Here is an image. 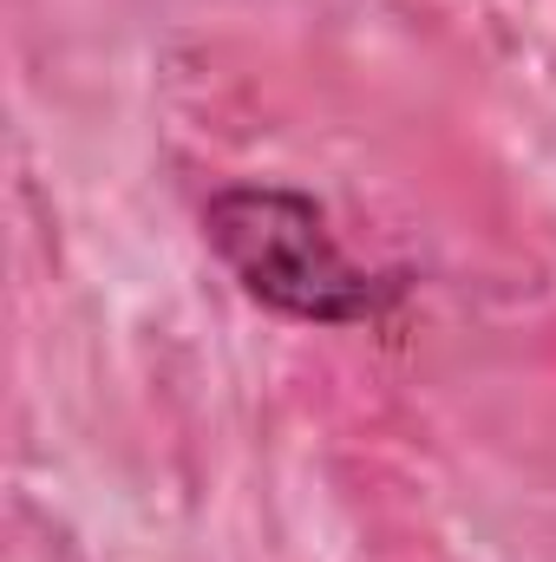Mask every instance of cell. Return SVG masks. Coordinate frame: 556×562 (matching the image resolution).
I'll return each instance as SVG.
<instances>
[{
  "instance_id": "1",
  "label": "cell",
  "mask_w": 556,
  "mask_h": 562,
  "mask_svg": "<svg viewBox=\"0 0 556 562\" xmlns=\"http://www.w3.org/2000/svg\"><path fill=\"white\" fill-rule=\"evenodd\" d=\"M203 236L216 262L243 281L249 301L276 307L288 321L354 327L380 321L400 301V276H367L334 243L314 196L281 183H230L203 203Z\"/></svg>"
}]
</instances>
